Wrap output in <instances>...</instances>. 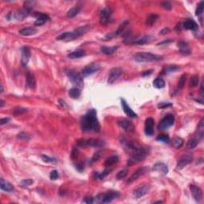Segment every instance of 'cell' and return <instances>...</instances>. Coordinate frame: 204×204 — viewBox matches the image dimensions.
Returning <instances> with one entry per match:
<instances>
[{
    "label": "cell",
    "mask_w": 204,
    "mask_h": 204,
    "mask_svg": "<svg viewBox=\"0 0 204 204\" xmlns=\"http://www.w3.org/2000/svg\"><path fill=\"white\" fill-rule=\"evenodd\" d=\"M82 131L84 132H99L100 131V124L97 116V111L92 109L87 112L86 114L83 116L81 120Z\"/></svg>",
    "instance_id": "cell-1"
},
{
    "label": "cell",
    "mask_w": 204,
    "mask_h": 204,
    "mask_svg": "<svg viewBox=\"0 0 204 204\" xmlns=\"http://www.w3.org/2000/svg\"><path fill=\"white\" fill-rule=\"evenodd\" d=\"M149 151H150V149H149L148 147L146 148V147L139 146L135 151H133L131 153V156L128 160L127 164L129 166H132L133 164H135L140 162V161H142L148 155Z\"/></svg>",
    "instance_id": "cell-2"
},
{
    "label": "cell",
    "mask_w": 204,
    "mask_h": 204,
    "mask_svg": "<svg viewBox=\"0 0 204 204\" xmlns=\"http://www.w3.org/2000/svg\"><path fill=\"white\" fill-rule=\"evenodd\" d=\"M88 30V27L84 26V27H78V29L74 30L72 32H64V33H61L60 35L57 37V40H62L65 41V42H69V41H73L75 39H78L79 37L84 34Z\"/></svg>",
    "instance_id": "cell-3"
},
{
    "label": "cell",
    "mask_w": 204,
    "mask_h": 204,
    "mask_svg": "<svg viewBox=\"0 0 204 204\" xmlns=\"http://www.w3.org/2000/svg\"><path fill=\"white\" fill-rule=\"evenodd\" d=\"M120 194L117 191H110L107 193H101L97 195L94 198L93 203H109L111 202L113 200L119 197Z\"/></svg>",
    "instance_id": "cell-4"
},
{
    "label": "cell",
    "mask_w": 204,
    "mask_h": 204,
    "mask_svg": "<svg viewBox=\"0 0 204 204\" xmlns=\"http://www.w3.org/2000/svg\"><path fill=\"white\" fill-rule=\"evenodd\" d=\"M134 59L138 62H148L163 60V57L154 54V53L140 52V53H135L134 56Z\"/></svg>",
    "instance_id": "cell-5"
},
{
    "label": "cell",
    "mask_w": 204,
    "mask_h": 204,
    "mask_svg": "<svg viewBox=\"0 0 204 204\" xmlns=\"http://www.w3.org/2000/svg\"><path fill=\"white\" fill-rule=\"evenodd\" d=\"M105 144L104 140L98 139H89V140H79L77 142V145L81 148L92 147V148H100Z\"/></svg>",
    "instance_id": "cell-6"
},
{
    "label": "cell",
    "mask_w": 204,
    "mask_h": 204,
    "mask_svg": "<svg viewBox=\"0 0 204 204\" xmlns=\"http://www.w3.org/2000/svg\"><path fill=\"white\" fill-rule=\"evenodd\" d=\"M66 73L69 79L71 81V82L73 84H75L76 86H83L84 83H83V77H82L81 73H77V72H75L73 69L68 70L66 72Z\"/></svg>",
    "instance_id": "cell-7"
},
{
    "label": "cell",
    "mask_w": 204,
    "mask_h": 204,
    "mask_svg": "<svg viewBox=\"0 0 204 204\" xmlns=\"http://www.w3.org/2000/svg\"><path fill=\"white\" fill-rule=\"evenodd\" d=\"M174 123H175V116L172 114H167L160 120L158 128L160 130H166L172 126Z\"/></svg>",
    "instance_id": "cell-8"
},
{
    "label": "cell",
    "mask_w": 204,
    "mask_h": 204,
    "mask_svg": "<svg viewBox=\"0 0 204 204\" xmlns=\"http://www.w3.org/2000/svg\"><path fill=\"white\" fill-rule=\"evenodd\" d=\"M193 160V155L191 154H186V155H182L180 158V160H178L177 164H176V169L177 170H181L187 164H191Z\"/></svg>",
    "instance_id": "cell-9"
},
{
    "label": "cell",
    "mask_w": 204,
    "mask_h": 204,
    "mask_svg": "<svg viewBox=\"0 0 204 204\" xmlns=\"http://www.w3.org/2000/svg\"><path fill=\"white\" fill-rule=\"evenodd\" d=\"M112 11L109 7H105L100 13V23L101 26H106L110 20Z\"/></svg>",
    "instance_id": "cell-10"
},
{
    "label": "cell",
    "mask_w": 204,
    "mask_h": 204,
    "mask_svg": "<svg viewBox=\"0 0 204 204\" xmlns=\"http://www.w3.org/2000/svg\"><path fill=\"white\" fill-rule=\"evenodd\" d=\"M100 69V65L97 63H91V64L88 65L84 67V69H82L81 75L82 77H87V76L91 75L93 73H96Z\"/></svg>",
    "instance_id": "cell-11"
},
{
    "label": "cell",
    "mask_w": 204,
    "mask_h": 204,
    "mask_svg": "<svg viewBox=\"0 0 204 204\" xmlns=\"http://www.w3.org/2000/svg\"><path fill=\"white\" fill-rule=\"evenodd\" d=\"M149 171L148 167H140L138 168L136 171L132 174L131 177L129 178L128 180V183H132L134 181H135L136 180H138L140 176L145 175L146 173H148V171Z\"/></svg>",
    "instance_id": "cell-12"
},
{
    "label": "cell",
    "mask_w": 204,
    "mask_h": 204,
    "mask_svg": "<svg viewBox=\"0 0 204 204\" xmlns=\"http://www.w3.org/2000/svg\"><path fill=\"white\" fill-rule=\"evenodd\" d=\"M123 74V69L121 68L116 67L114 68L111 70L110 74L109 76V79H108V83L109 84H113V82H115L117 80L118 78H120V76Z\"/></svg>",
    "instance_id": "cell-13"
},
{
    "label": "cell",
    "mask_w": 204,
    "mask_h": 204,
    "mask_svg": "<svg viewBox=\"0 0 204 204\" xmlns=\"http://www.w3.org/2000/svg\"><path fill=\"white\" fill-rule=\"evenodd\" d=\"M190 189H191V194H192L194 199L198 202H201L202 200V197H203L202 190L199 186H195L194 184H191L190 185Z\"/></svg>",
    "instance_id": "cell-14"
},
{
    "label": "cell",
    "mask_w": 204,
    "mask_h": 204,
    "mask_svg": "<svg viewBox=\"0 0 204 204\" xmlns=\"http://www.w3.org/2000/svg\"><path fill=\"white\" fill-rule=\"evenodd\" d=\"M117 124L120 128H122L127 132H131L134 131V129H135V126L132 123L131 120H127V119H122V120H119Z\"/></svg>",
    "instance_id": "cell-15"
},
{
    "label": "cell",
    "mask_w": 204,
    "mask_h": 204,
    "mask_svg": "<svg viewBox=\"0 0 204 204\" xmlns=\"http://www.w3.org/2000/svg\"><path fill=\"white\" fill-rule=\"evenodd\" d=\"M154 119L151 117L147 118L145 120V129L144 132L147 135L151 136L154 134Z\"/></svg>",
    "instance_id": "cell-16"
},
{
    "label": "cell",
    "mask_w": 204,
    "mask_h": 204,
    "mask_svg": "<svg viewBox=\"0 0 204 204\" xmlns=\"http://www.w3.org/2000/svg\"><path fill=\"white\" fill-rule=\"evenodd\" d=\"M30 58V50L29 47L24 46L22 48V58H21V63L22 66L26 67L29 62Z\"/></svg>",
    "instance_id": "cell-17"
},
{
    "label": "cell",
    "mask_w": 204,
    "mask_h": 204,
    "mask_svg": "<svg viewBox=\"0 0 204 204\" xmlns=\"http://www.w3.org/2000/svg\"><path fill=\"white\" fill-rule=\"evenodd\" d=\"M149 189H150V186L148 184H145V185L140 186L139 188L135 189L133 192V195L135 197V199H140L148 192Z\"/></svg>",
    "instance_id": "cell-18"
},
{
    "label": "cell",
    "mask_w": 204,
    "mask_h": 204,
    "mask_svg": "<svg viewBox=\"0 0 204 204\" xmlns=\"http://www.w3.org/2000/svg\"><path fill=\"white\" fill-rule=\"evenodd\" d=\"M30 11L29 9H27L26 7H23V8H21V9H18L14 13V18L17 19V20H23L26 17L28 16V14H30Z\"/></svg>",
    "instance_id": "cell-19"
},
{
    "label": "cell",
    "mask_w": 204,
    "mask_h": 204,
    "mask_svg": "<svg viewBox=\"0 0 204 204\" xmlns=\"http://www.w3.org/2000/svg\"><path fill=\"white\" fill-rule=\"evenodd\" d=\"M36 16H37V19L34 22V26L36 27H39V26L45 24L49 19V16L44 13H37Z\"/></svg>",
    "instance_id": "cell-20"
},
{
    "label": "cell",
    "mask_w": 204,
    "mask_h": 204,
    "mask_svg": "<svg viewBox=\"0 0 204 204\" xmlns=\"http://www.w3.org/2000/svg\"><path fill=\"white\" fill-rule=\"evenodd\" d=\"M153 170L160 173H163L164 175H167L168 173V167L167 165L164 163H156L153 166Z\"/></svg>",
    "instance_id": "cell-21"
},
{
    "label": "cell",
    "mask_w": 204,
    "mask_h": 204,
    "mask_svg": "<svg viewBox=\"0 0 204 204\" xmlns=\"http://www.w3.org/2000/svg\"><path fill=\"white\" fill-rule=\"evenodd\" d=\"M121 105H122L123 110L125 113H126L127 115L130 116V117L132 118H136L137 117V115H136V113L135 112L133 111L132 109L129 107V105L126 103V101L124 100V99H121Z\"/></svg>",
    "instance_id": "cell-22"
},
{
    "label": "cell",
    "mask_w": 204,
    "mask_h": 204,
    "mask_svg": "<svg viewBox=\"0 0 204 204\" xmlns=\"http://www.w3.org/2000/svg\"><path fill=\"white\" fill-rule=\"evenodd\" d=\"M183 27L186 30H196L199 28L197 23L191 18H187L184 21V22L183 23Z\"/></svg>",
    "instance_id": "cell-23"
},
{
    "label": "cell",
    "mask_w": 204,
    "mask_h": 204,
    "mask_svg": "<svg viewBox=\"0 0 204 204\" xmlns=\"http://www.w3.org/2000/svg\"><path fill=\"white\" fill-rule=\"evenodd\" d=\"M178 47L180 48V53L183 54V55H189L191 53V49H190L188 44L186 42H184V41H180L178 43Z\"/></svg>",
    "instance_id": "cell-24"
},
{
    "label": "cell",
    "mask_w": 204,
    "mask_h": 204,
    "mask_svg": "<svg viewBox=\"0 0 204 204\" xmlns=\"http://www.w3.org/2000/svg\"><path fill=\"white\" fill-rule=\"evenodd\" d=\"M37 33V29L34 27H26L19 30V33L22 36H30L35 34Z\"/></svg>",
    "instance_id": "cell-25"
},
{
    "label": "cell",
    "mask_w": 204,
    "mask_h": 204,
    "mask_svg": "<svg viewBox=\"0 0 204 204\" xmlns=\"http://www.w3.org/2000/svg\"><path fill=\"white\" fill-rule=\"evenodd\" d=\"M27 85H28L30 89H35L36 87L35 78H34V76H33L32 73H29V72L27 73Z\"/></svg>",
    "instance_id": "cell-26"
},
{
    "label": "cell",
    "mask_w": 204,
    "mask_h": 204,
    "mask_svg": "<svg viewBox=\"0 0 204 204\" xmlns=\"http://www.w3.org/2000/svg\"><path fill=\"white\" fill-rule=\"evenodd\" d=\"M0 187L2 189V191H7V192H12V191L14 190V187L12 185H11L10 183L5 181L3 179H1V184H0Z\"/></svg>",
    "instance_id": "cell-27"
},
{
    "label": "cell",
    "mask_w": 204,
    "mask_h": 204,
    "mask_svg": "<svg viewBox=\"0 0 204 204\" xmlns=\"http://www.w3.org/2000/svg\"><path fill=\"white\" fill-rule=\"evenodd\" d=\"M85 55V51L83 49H77L73 51L68 55V58L70 59H76V58H80L81 57H84Z\"/></svg>",
    "instance_id": "cell-28"
},
{
    "label": "cell",
    "mask_w": 204,
    "mask_h": 204,
    "mask_svg": "<svg viewBox=\"0 0 204 204\" xmlns=\"http://www.w3.org/2000/svg\"><path fill=\"white\" fill-rule=\"evenodd\" d=\"M202 140V139H200L199 137H198L197 135H195V137L191 138V139H190V140H188L186 146H187V148H188L189 149L195 148V147L199 144L200 140Z\"/></svg>",
    "instance_id": "cell-29"
},
{
    "label": "cell",
    "mask_w": 204,
    "mask_h": 204,
    "mask_svg": "<svg viewBox=\"0 0 204 204\" xmlns=\"http://www.w3.org/2000/svg\"><path fill=\"white\" fill-rule=\"evenodd\" d=\"M117 48V46H101L100 50L102 53L106 55H111L113 53H115Z\"/></svg>",
    "instance_id": "cell-30"
},
{
    "label": "cell",
    "mask_w": 204,
    "mask_h": 204,
    "mask_svg": "<svg viewBox=\"0 0 204 204\" xmlns=\"http://www.w3.org/2000/svg\"><path fill=\"white\" fill-rule=\"evenodd\" d=\"M81 89L77 88V87H73V88H72V89H70L69 90V97L73 98V99H78V98H79V97L81 96Z\"/></svg>",
    "instance_id": "cell-31"
},
{
    "label": "cell",
    "mask_w": 204,
    "mask_h": 204,
    "mask_svg": "<svg viewBox=\"0 0 204 204\" xmlns=\"http://www.w3.org/2000/svg\"><path fill=\"white\" fill-rule=\"evenodd\" d=\"M80 11H81L80 6H79V5H76V6L72 7L71 9L67 12V16H68L69 18H73V17H75V16L80 12Z\"/></svg>",
    "instance_id": "cell-32"
},
{
    "label": "cell",
    "mask_w": 204,
    "mask_h": 204,
    "mask_svg": "<svg viewBox=\"0 0 204 204\" xmlns=\"http://www.w3.org/2000/svg\"><path fill=\"white\" fill-rule=\"evenodd\" d=\"M151 39V36L150 35H145L144 37L140 38H138L136 40L133 41V43L134 44H137V45H144L146 44V43H148Z\"/></svg>",
    "instance_id": "cell-33"
},
{
    "label": "cell",
    "mask_w": 204,
    "mask_h": 204,
    "mask_svg": "<svg viewBox=\"0 0 204 204\" xmlns=\"http://www.w3.org/2000/svg\"><path fill=\"white\" fill-rule=\"evenodd\" d=\"M153 85L156 89H163L165 87V81L163 78H157L153 81Z\"/></svg>",
    "instance_id": "cell-34"
},
{
    "label": "cell",
    "mask_w": 204,
    "mask_h": 204,
    "mask_svg": "<svg viewBox=\"0 0 204 204\" xmlns=\"http://www.w3.org/2000/svg\"><path fill=\"white\" fill-rule=\"evenodd\" d=\"M158 18H159V16H158L157 14H151L148 15V17L147 18L146 22H145V23H146L147 26L151 27V26H152V25L156 22Z\"/></svg>",
    "instance_id": "cell-35"
},
{
    "label": "cell",
    "mask_w": 204,
    "mask_h": 204,
    "mask_svg": "<svg viewBox=\"0 0 204 204\" xmlns=\"http://www.w3.org/2000/svg\"><path fill=\"white\" fill-rule=\"evenodd\" d=\"M118 156L117 155H113L111 157L108 158L106 160H105V162H104V166L105 167H110L112 165L116 163L118 161Z\"/></svg>",
    "instance_id": "cell-36"
},
{
    "label": "cell",
    "mask_w": 204,
    "mask_h": 204,
    "mask_svg": "<svg viewBox=\"0 0 204 204\" xmlns=\"http://www.w3.org/2000/svg\"><path fill=\"white\" fill-rule=\"evenodd\" d=\"M172 145L175 148H180L183 145V140L180 137H175L172 140Z\"/></svg>",
    "instance_id": "cell-37"
},
{
    "label": "cell",
    "mask_w": 204,
    "mask_h": 204,
    "mask_svg": "<svg viewBox=\"0 0 204 204\" xmlns=\"http://www.w3.org/2000/svg\"><path fill=\"white\" fill-rule=\"evenodd\" d=\"M128 24H129V22H128V21H125V22H123L122 24H120V27H118V29L115 31L116 35L117 36V35H120V34H121V33H123L124 30L125 29V27L128 26Z\"/></svg>",
    "instance_id": "cell-38"
},
{
    "label": "cell",
    "mask_w": 204,
    "mask_h": 204,
    "mask_svg": "<svg viewBox=\"0 0 204 204\" xmlns=\"http://www.w3.org/2000/svg\"><path fill=\"white\" fill-rule=\"evenodd\" d=\"M179 69H180V68L178 66H176V65H168V66H166L164 68V73H175V72L178 71Z\"/></svg>",
    "instance_id": "cell-39"
},
{
    "label": "cell",
    "mask_w": 204,
    "mask_h": 204,
    "mask_svg": "<svg viewBox=\"0 0 204 204\" xmlns=\"http://www.w3.org/2000/svg\"><path fill=\"white\" fill-rule=\"evenodd\" d=\"M204 9V2H200L199 4L197 5V8L195 10V15L199 16L200 14H202V13L203 12Z\"/></svg>",
    "instance_id": "cell-40"
},
{
    "label": "cell",
    "mask_w": 204,
    "mask_h": 204,
    "mask_svg": "<svg viewBox=\"0 0 204 204\" xmlns=\"http://www.w3.org/2000/svg\"><path fill=\"white\" fill-rule=\"evenodd\" d=\"M156 140H158V141H160V142H163V143H169V141H170V138H169V136L167 135H164V134H163V135H159L157 138H156Z\"/></svg>",
    "instance_id": "cell-41"
},
{
    "label": "cell",
    "mask_w": 204,
    "mask_h": 204,
    "mask_svg": "<svg viewBox=\"0 0 204 204\" xmlns=\"http://www.w3.org/2000/svg\"><path fill=\"white\" fill-rule=\"evenodd\" d=\"M17 138L21 140H29L30 136L28 133L26 132H20L17 135Z\"/></svg>",
    "instance_id": "cell-42"
},
{
    "label": "cell",
    "mask_w": 204,
    "mask_h": 204,
    "mask_svg": "<svg viewBox=\"0 0 204 204\" xmlns=\"http://www.w3.org/2000/svg\"><path fill=\"white\" fill-rule=\"evenodd\" d=\"M185 82H186V75H185V74H183L180 79L179 84H178V88H179L180 90L183 89L184 85H185Z\"/></svg>",
    "instance_id": "cell-43"
},
{
    "label": "cell",
    "mask_w": 204,
    "mask_h": 204,
    "mask_svg": "<svg viewBox=\"0 0 204 204\" xmlns=\"http://www.w3.org/2000/svg\"><path fill=\"white\" fill-rule=\"evenodd\" d=\"M33 181L31 179H27V180H23L21 181L20 185L22 187H27V186H30L31 184L33 183Z\"/></svg>",
    "instance_id": "cell-44"
},
{
    "label": "cell",
    "mask_w": 204,
    "mask_h": 204,
    "mask_svg": "<svg viewBox=\"0 0 204 204\" xmlns=\"http://www.w3.org/2000/svg\"><path fill=\"white\" fill-rule=\"evenodd\" d=\"M110 170L109 169H105L102 173H96V178L99 179V180H102L103 178H104L107 175H109Z\"/></svg>",
    "instance_id": "cell-45"
},
{
    "label": "cell",
    "mask_w": 204,
    "mask_h": 204,
    "mask_svg": "<svg viewBox=\"0 0 204 204\" xmlns=\"http://www.w3.org/2000/svg\"><path fill=\"white\" fill-rule=\"evenodd\" d=\"M41 157H42V160H43V161H44V162H46V163H55V162H57V160H56L55 158L49 157V156H47V155H42Z\"/></svg>",
    "instance_id": "cell-46"
},
{
    "label": "cell",
    "mask_w": 204,
    "mask_h": 204,
    "mask_svg": "<svg viewBox=\"0 0 204 204\" xmlns=\"http://www.w3.org/2000/svg\"><path fill=\"white\" fill-rule=\"evenodd\" d=\"M190 83H191L190 84H191V87L197 86L198 84H199V78H198V76L196 75L192 76L191 78V81H190Z\"/></svg>",
    "instance_id": "cell-47"
},
{
    "label": "cell",
    "mask_w": 204,
    "mask_h": 204,
    "mask_svg": "<svg viewBox=\"0 0 204 204\" xmlns=\"http://www.w3.org/2000/svg\"><path fill=\"white\" fill-rule=\"evenodd\" d=\"M27 109H25V108H22V107H18V108H15L14 109V115L17 116L19 115V114H22V113L27 112Z\"/></svg>",
    "instance_id": "cell-48"
},
{
    "label": "cell",
    "mask_w": 204,
    "mask_h": 204,
    "mask_svg": "<svg viewBox=\"0 0 204 204\" xmlns=\"http://www.w3.org/2000/svg\"><path fill=\"white\" fill-rule=\"evenodd\" d=\"M59 177V173H58V170H53L50 171L49 173V178L52 180H56Z\"/></svg>",
    "instance_id": "cell-49"
},
{
    "label": "cell",
    "mask_w": 204,
    "mask_h": 204,
    "mask_svg": "<svg viewBox=\"0 0 204 204\" xmlns=\"http://www.w3.org/2000/svg\"><path fill=\"white\" fill-rule=\"evenodd\" d=\"M127 174H128V171H127V170L120 171L117 173V175H116V179H117V180H122V179L126 177Z\"/></svg>",
    "instance_id": "cell-50"
},
{
    "label": "cell",
    "mask_w": 204,
    "mask_h": 204,
    "mask_svg": "<svg viewBox=\"0 0 204 204\" xmlns=\"http://www.w3.org/2000/svg\"><path fill=\"white\" fill-rule=\"evenodd\" d=\"M157 106H158V108H159V109H166V108H167V107L172 106V104H171V103H170V102H160V104H158Z\"/></svg>",
    "instance_id": "cell-51"
},
{
    "label": "cell",
    "mask_w": 204,
    "mask_h": 204,
    "mask_svg": "<svg viewBox=\"0 0 204 204\" xmlns=\"http://www.w3.org/2000/svg\"><path fill=\"white\" fill-rule=\"evenodd\" d=\"M116 33H115V31L114 32H112V33H108V34H106V35L104 36V38H102V40L103 41H109V40H111V39H113L114 37H116Z\"/></svg>",
    "instance_id": "cell-52"
},
{
    "label": "cell",
    "mask_w": 204,
    "mask_h": 204,
    "mask_svg": "<svg viewBox=\"0 0 204 204\" xmlns=\"http://www.w3.org/2000/svg\"><path fill=\"white\" fill-rule=\"evenodd\" d=\"M161 7H162L164 9L168 10V11H170V10L172 8V6H171V3H170L169 2H167V1L163 2L162 3H161Z\"/></svg>",
    "instance_id": "cell-53"
},
{
    "label": "cell",
    "mask_w": 204,
    "mask_h": 204,
    "mask_svg": "<svg viewBox=\"0 0 204 204\" xmlns=\"http://www.w3.org/2000/svg\"><path fill=\"white\" fill-rule=\"evenodd\" d=\"M93 200H94V198L89 196V197H85L84 199L82 200V202H84V203L91 204L93 203Z\"/></svg>",
    "instance_id": "cell-54"
},
{
    "label": "cell",
    "mask_w": 204,
    "mask_h": 204,
    "mask_svg": "<svg viewBox=\"0 0 204 204\" xmlns=\"http://www.w3.org/2000/svg\"><path fill=\"white\" fill-rule=\"evenodd\" d=\"M78 151L77 150V149L76 148L73 149V151H72V154H71V157L73 160H74V159H76V158L78 157Z\"/></svg>",
    "instance_id": "cell-55"
},
{
    "label": "cell",
    "mask_w": 204,
    "mask_h": 204,
    "mask_svg": "<svg viewBox=\"0 0 204 204\" xmlns=\"http://www.w3.org/2000/svg\"><path fill=\"white\" fill-rule=\"evenodd\" d=\"M76 168L78 169L79 171H81L84 170V164H81V163H79V164H76Z\"/></svg>",
    "instance_id": "cell-56"
},
{
    "label": "cell",
    "mask_w": 204,
    "mask_h": 204,
    "mask_svg": "<svg viewBox=\"0 0 204 204\" xmlns=\"http://www.w3.org/2000/svg\"><path fill=\"white\" fill-rule=\"evenodd\" d=\"M10 119L9 117H6V118H2V119H1V120H0V124H6V123H8L10 121Z\"/></svg>",
    "instance_id": "cell-57"
},
{
    "label": "cell",
    "mask_w": 204,
    "mask_h": 204,
    "mask_svg": "<svg viewBox=\"0 0 204 204\" xmlns=\"http://www.w3.org/2000/svg\"><path fill=\"white\" fill-rule=\"evenodd\" d=\"M152 72H153L152 69H149V70L144 71L142 73V76H143V77H147V76L150 75L151 73H152Z\"/></svg>",
    "instance_id": "cell-58"
},
{
    "label": "cell",
    "mask_w": 204,
    "mask_h": 204,
    "mask_svg": "<svg viewBox=\"0 0 204 204\" xmlns=\"http://www.w3.org/2000/svg\"><path fill=\"white\" fill-rule=\"evenodd\" d=\"M99 156H100V152H97L95 155H93V159H92V161H93V162H94V161H96V160H97L98 158H99Z\"/></svg>",
    "instance_id": "cell-59"
},
{
    "label": "cell",
    "mask_w": 204,
    "mask_h": 204,
    "mask_svg": "<svg viewBox=\"0 0 204 204\" xmlns=\"http://www.w3.org/2000/svg\"><path fill=\"white\" fill-rule=\"evenodd\" d=\"M168 32H170V29H169V28H165V29L162 30L160 31V33L164 35V34H166V33H167Z\"/></svg>",
    "instance_id": "cell-60"
},
{
    "label": "cell",
    "mask_w": 204,
    "mask_h": 204,
    "mask_svg": "<svg viewBox=\"0 0 204 204\" xmlns=\"http://www.w3.org/2000/svg\"><path fill=\"white\" fill-rule=\"evenodd\" d=\"M173 42V40H171V39H167V41H164V42H160V43H158V46H160V45H163V44H168V43H170V42Z\"/></svg>",
    "instance_id": "cell-61"
},
{
    "label": "cell",
    "mask_w": 204,
    "mask_h": 204,
    "mask_svg": "<svg viewBox=\"0 0 204 204\" xmlns=\"http://www.w3.org/2000/svg\"><path fill=\"white\" fill-rule=\"evenodd\" d=\"M0 103H1V104H0V107H1V108H2V107H3V105H4V101H3L2 100H0Z\"/></svg>",
    "instance_id": "cell-62"
},
{
    "label": "cell",
    "mask_w": 204,
    "mask_h": 204,
    "mask_svg": "<svg viewBox=\"0 0 204 204\" xmlns=\"http://www.w3.org/2000/svg\"><path fill=\"white\" fill-rule=\"evenodd\" d=\"M162 201H157V202H155V203H161Z\"/></svg>",
    "instance_id": "cell-63"
}]
</instances>
